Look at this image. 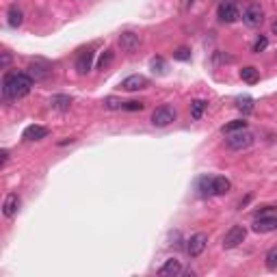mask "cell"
<instances>
[{"label": "cell", "instance_id": "cell-1", "mask_svg": "<svg viewBox=\"0 0 277 277\" xmlns=\"http://www.w3.org/2000/svg\"><path fill=\"white\" fill-rule=\"evenodd\" d=\"M33 82L29 72H7L3 78V95L7 100H20L31 93Z\"/></svg>", "mask_w": 277, "mask_h": 277}, {"label": "cell", "instance_id": "cell-2", "mask_svg": "<svg viewBox=\"0 0 277 277\" xmlns=\"http://www.w3.org/2000/svg\"><path fill=\"white\" fill-rule=\"evenodd\" d=\"M232 189V182L225 176H212V178H202L199 180V191L202 195H225Z\"/></svg>", "mask_w": 277, "mask_h": 277}, {"label": "cell", "instance_id": "cell-3", "mask_svg": "<svg viewBox=\"0 0 277 277\" xmlns=\"http://www.w3.org/2000/svg\"><path fill=\"white\" fill-rule=\"evenodd\" d=\"M277 230V210L275 208H264V210L255 212L253 217V232L258 234H268Z\"/></svg>", "mask_w": 277, "mask_h": 277}, {"label": "cell", "instance_id": "cell-4", "mask_svg": "<svg viewBox=\"0 0 277 277\" xmlns=\"http://www.w3.org/2000/svg\"><path fill=\"white\" fill-rule=\"evenodd\" d=\"M255 141V134L249 132V130H238V132H232L227 134V148L234 150V152H240V150H247L249 145H253Z\"/></svg>", "mask_w": 277, "mask_h": 277}, {"label": "cell", "instance_id": "cell-5", "mask_svg": "<svg viewBox=\"0 0 277 277\" xmlns=\"http://www.w3.org/2000/svg\"><path fill=\"white\" fill-rule=\"evenodd\" d=\"M176 108L169 106V104H163V106H158L154 108V113H152V123H154L156 128H165V126H169V123L176 121Z\"/></svg>", "mask_w": 277, "mask_h": 277}, {"label": "cell", "instance_id": "cell-6", "mask_svg": "<svg viewBox=\"0 0 277 277\" xmlns=\"http://www.w3.org/2000/svg\"><path fill=\"white\" fill-rule=\"evenodd\" d=\"M242 22H245V26H249V29H258V26L264 22V11H262L260 5H249L245 11H242Z\"/></svg>", "mask_w": 277, "mask_h": 277}, {"label": "cell", "instance_id": "cell-7", "mask_svg": "<svg viewBox=\"0 0 277 277\" xmlns=\"http://www.w3.org/2000/svg\"><path fill=\"white\" fill-rule=\"evenodd\" d=\"M206 245H208V234L197 232V234H193V236L186 240V253H189L191 258H199V255L204 253Z\"/></svg>", "mask_w": 277, "mask_h": 277}, {"label": "cell", "instance_id": "cell-8", "mask_svg": "<svg viewBox=\"0 0 277 277\" xmlns=\"http://www.w3.org/2000/svg\"><path fill=\"white\" fill-rule=\"evenodd\" d=\"M247 236V230H245V225H232L230 230L225 232V236H223V249H234V247H238L242 240H245Z\"/></svg>", "mask_w": 277, "mask_h": 277}, {"label": "cell", "instance_id": "cell-9", "mask_svg": "<svg viewBox=\"0 0 277 277\" xmlns=\"http://www.w3.org/2000/svg\"><path fill=\"white\" fill-rule=\"evenodd\" d=\"M217 18H219L223 24H232V22H236V20L240 18L238 7L234 5V3H230V0H223V3L219 5V9H217Z\"/></svg>", "mask_w": 277, "mask_h": 277}, {"label": "cell", "instance_id": "cell-10", "mask_svg": "<svg viewBox=\"0 0 277 277\" xmlns=\"http://www.w3.org/2000/svg\"><path fill=\"white\" fill-rule=\"evenodd\" d=\"M119 46H121L126 52H134L136 48L141 46V37H138L136 33H132V31H123V33L119 35Z\"/></svg>", "mask_w": 277, "mask_h": 277}, {"label": "cell", "instance_id": "cell-11", "mask_svg": "<svg viewBox=\"0 0 277 277\" xmlns=\"http://www.w3.org/2000/svg\"><path fill=\"white\" fill-rule=\"evenodd\" d=\"M26 72H29V76L35 82H39V80H46L48 76L52 74V67L48 65V63H41V61H39V63H31Z\"/></svg>", "mask_w": 277, "mask_h": 277}, {"label": "cell", "instance_id": "cell-12", "mask_svg": "<svg viewBox=\"0 0 277 277\" xmlns=\"http://www.w3.org/2000/svg\"><path fill=\"white\" fill-rule=\"evenodd\" d=\"M145 87H148V78L141 74H132V76H128V78L121 80L123 91H138V89H145Z\"/></svg>", "mask_w": 277, "mask_h": 277}, {"label": "cell", "instance_id": "cell-13", "mask_svg": "<svg viewBox=\"0 0 277 277\" xmlns=\"http://www.w3.org/2000/svg\"><path fill=\"white\" fill-rule=\"evenodd\" d=\"M91 63H93V50H85V52H80L78 61H76V72H78L80 76L89 74V69H91Z\"/></svg>", "mask_w": 277, "mask_h": 277}, {"label": "cell", "instance_id": "cell-14", "mask_svg": "<svg viewBox=\"0 0 277 277\" xmlns=\"http://www.w3.org/2000/svg\"><path fill=\"white\" fill-rule=\"evenodd\" d=\"M18 208H20V197H18V193H9V195L5 197V204H3V214L7 219H11L13 214L18 212Z\"/></svg>", "mask_w": 277, "mask_h": 277}, {"label": "cell", "instance_id": "cell-15", "mask_svg": "<svg viewBox=\"0 0 277 277\" xmlns=\"http://www.w3.org/2000/svg\"><path fill=\"white\" fill-rule=\"evenodd\" d=\"M46 136H48V128L37 126V123L29 126V128L24 130V134H22L24 141H41V138H46Z\"/></svg>", "mask_w": 277, "mask_h": 277}, {"label": "cell", "instance_id": "cell-16", "mask_svg": "<svg viewBox=\"0 0 277 277\" xmlns=\"http://www.w3.org/2000/svg\"><path fill=\"white\" fill-rule=\"evenodd\" d=\"M178 273H182V264H180V260H173V258L167 260L161 268H158V275H163V277H173Z\"/></svg>", "mask_w": 277, "mask_h": 277}, {"label": "cell", "instance_id": "cell-17", "mask_svg": "<svg viewBox=\"0 0 277 277\" xmlns=\"http://www.w3.org/2000/svg\"><path fill=\"white\" fill-rule=\"evenodd\" d=\"M7 18H9V26H11V29H18V26H22V22H24V13H22V9H20L18 5L9 7Z\"/></svg>", "mask_w": 277, "mask_h": 277}, {"label": "cell", "instance_id": "cell-18", "mask_svg": "<svg viewBox=\"0 0 277 277\" xmlns=\"http://www.w3.org/2000/svg\"><path fill=\"white\" fill-rule=\"evenodd\" d=\"M50 106L54 110H61V113H65V110H69V106H72V98H69V95H52Z\"/></svg>", "mask_w": 277, "mask_h": 277}, {"label": "cell", "instance_id": "cell-19", "mask_svg": "<svg viewBox=\"0 0 277 277\" xmlns=\"http://www.w3.org/2000/svg\"><path fill=\"white\" fill-rule=\"evenodd\" d=\"M240 78L245 82H249V85H255V82L260 80V72L253 65H247V67L240 69Z\"/></svg>", "mask_w": 277, "mask_h": 277}, {"label": "cell", "instance_id": "cell-20", "mask_svg": "<svg viewBox=\"0 0 277 277\" xmlns=\"http://www.w3.org/2000/svg\"><path fill=\"white\" fill-rule=\"evenodd\" d=\"M206 106H208L206 100H193L191 102V117H193V119H202Z\"/></svg>", "mask_w": 277, "mask_h": 277}, {"label": "cell", "instance_id": "cell-21", "mask_svg": "<svg viewBox=\"0 0 277 277\" xmlns=\"http://www.w3.org/2000/svg\"><path fill=\"white\" fill-rule=\"evenodd\" d=\"M247 128V121L245 119H234L230 123H225L223 128H221V132L223 134H232V132H238V130H245Z\"/></svg>", "mask_w": 277, "mask_h": 277}, {"label": "cell", "instance_id": "cell-22", "mask_svg": "<svg viewBox=\"0 0 277 277\" xmlns=\"http://www.w3.org/2000/svg\"><path fill=\"white\" fill-rule=\"evenodd\" d=\"M113 59H115V52L110 50V48H108V50H104L100 61H98V69H106L110 63H113Z\"/></svg>", "mask_w": 277, "mask_h": 277}, {"label": "cell", "instance_id": "cell-23", "mask_svg": "<svg viewBox=\"0 0 277 277\" xmlns=\"http://www.w3.org/2000/svg\"><path fill=\"white\" fill-rule=\"evenodd\" d=\"M104 108H108V110H121L123 108V102L119 98H113V95H108V98H104Z\"/></svg>", "mask_w": 277, "mask_h": 277}, {"label": "cell", "instance_id": "cell-24", "mask_svg": "<svg viewBox=\"0 0 277 277\" xmlns=\"http://www.w3.org/2000/svg\"><path fill=\"white\" fill-rule=\"evenodd\" d=\"M264 260H266V268H271V271H275V268H277V245L268 249Z\"/></svg>", "mask_w": 277, "mask_h": 277}, {"label": "cell", "instance_id": "cell-25", "mask_svg": "<svg viewBox=\"0 0 277 277\" xmlns=\"http://www.w3.org/2000/svg\"><path fill=\"white\" fill-rule=\"evenodd\" d=\"M236 106L247 115V113H251V110H253V100L249 98V95H245V98H238L236 100Z\"/></svg>", "mask_w": 277, "mask_h": 277}, {"label": "cell", "instance_id": "cell-26", "mask_svg": "<svg viewBox=\"0 0 277 277\" xmlns=\"http://www.w3.org/2000/svg\"><path fill=\"white\" fill-rule=\"evenodd\" d=\"M266 48H268V39L264 37V35H260V37L255 39V44H253V52L260 54V52H264Z\"/></svg>", "mask_w": 277, "mask_h": 277}, {"label": "cell", "instance_id": "cell-27", "mask_svg": "<svg viewBox=\"0 0 277 277\" xmlns=\"http://www.w3.org/2000/svg\"><path fill=\"white\" fill-rule=\"evenodd\" d=\"M173 59L176 61H191V50L189 48H178V50H173Z\"/></svg>", "mask_w": 277, "mask_h": 277}, {"label": "cell", "instance_id": "cell-28", "mask_svg": "<svg viewBox=\"0 0 277 277\" xmlns=\"http://www.w3.org/2000/svg\"><path fill=\"white\" fill-rule=\"evenodd\" d=\"M143 102H123V110H143Z\"/></svg>", "mask_w": 277, "mask_h": 277}, {"label": "cell", "instance_id": "cell-29", "mask_svg": "<svg viewBox=\"0 0 277 277\" xmlns=\"http://www.w3.org/2000/svg\"><path fill=\"white\" fill-rule=\"evenodd\" d=\"M9 63H11V54H9V52H3V61H0V67L7 69V67H9Z\"/></svg>", "mask_w": 277, "mask_h": 277}, {"label": "cell", "instance_id": "cell-30", "mask_svg": "<svg viewBox=\"0 0 277 277\" xmlns=\"http://www.w3.org/2000/svg\"><path fill=\"white\" fill-rule=\"evenodd\" d=\"M7 161H9V152L3 150V165H7Z\"/></svg>", "mask_w": 277, "mask_h": 277}, {"label": "cell", "instance_id": "cell-31", "mask_svg": "<svg viewBox=\"0 0 277 277\" xmlns=\"http://www.w3.org/2000/svg\"><path fill=\"white\" fill-rule=\"evenodd\" d=\"M273 35H277V20L273 22Z\"/></svg>", "mask_w": 277, "mask_h": 277}]
</instances>
